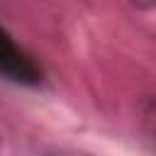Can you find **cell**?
Listing matches in <instances>:
<instances>
[{
    "mask_svg": "<svg viewBox=\"0 0 156 156\" xmlns=\"http://www.w3.org/2000/svg\"><path fill=\"white\" fill-rule=\"evenodd\" d=\"M0 73L20 80V83H34L37 80V68L27 61V56L12 44V39L0 29Z\"/></svg>",
    "mask_w": 156,
    "mask_h": 156,
    "instance_id": "cell-1",
    "label": "cell"
},
{
    "mask_svg": "<svg viewBox=\"0 0 156 156\" xmlns=\"http://www.w3.org/2000/svg\"><path fill=\"white\" fill-rule=\"evenodd\" d=\"M136 7H141V10H151V7H156V0H132Z\"/></svg>",
    "mask_w": 156,
    "mask_h": 156,
    "instance_id": "cell-2",
    "label": "cell"
}]
</instances>
